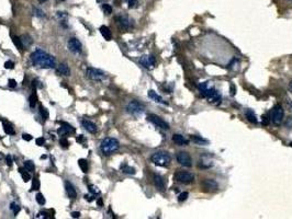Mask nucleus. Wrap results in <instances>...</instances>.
I'll return each mask as SVG.
<instances>
[{"label": "nucleus", "instance_id": "1a4fd4ad", "mask_svg": "<svg viewBox=\"0 0 292 219\" xmlns=\"http://www.w3.org/2000/svg\"><path fill=\"white\" fill-rule=\"evenodd\" d=\"M201 187L203 190L204 192H216L219 190V184L215 180H212V179H207V180L202 181L201 183Z\"/></svg>", "mask_w": 292, "mask_h": 219}, {"label": "nucleus", "instance_id": "6e6552de", "mask_svg": "<svg viewBox=\"0 0 292 219\" xmlns=\"http://www.w3.org/2000/svg\"><path fill=\"white\" fill-rule=\"evenodd\" d=\"M86 75H87V77L89 79L95 81H102L106 79V75H104L103 71L96 69V68H88L86 70Z\"/></svg>", "mask_w": 292, "mask_h": 219}, {"label": "nucleus", "instance_id": "603ef678", "mask_svg": "<svg viewBox=\"0 0 292 219\" xmlns=\"http://www.w3.org/2000/svg\"><path fill=\"white\" fill-rule=\"evenodd\" d=\"M85 200H88V202H92L93 198H92V196H90V195H85Z\"/></svg>", "mask_w": 292, "mask_h": 219}, {"label": "nucleus", "instance_id": "dca6fc26", "mask_svg": "<svg viewBox=\"0 0 292 219\" xmlns=\"http://www.w3.org/2000/svg\"><path fill=\"white\" fill-rule=\"evenodd\" d=\"M173 141L178 145V146H187L188 145V140L184 138L182 135H179V134H175L173 136Z\"/></svg>", "mask_w": 292, "mask_h": 219}, {"label": "nucleus", "instance_id": "8fccbe9b", "mask_svg": "<svg viewBox=\"0 0 292 219\" xmlns=\"http://www.w3.org/2000/svg\"><path fill=\"white\" fill-rule=\"evenodd\" d=\"M57 17L58 18H67V14H66V12H57Z\"/></svg>", "mask_w": 292, "mask_h": 219}, {"label": "nucleus", "instance_id": "f704fd0d", "mask_svg": "<svg viewBox=\"0 0 292 219\" xmlns=\"http://www.w3.org/2000/svg\"><path fill=\"white\" fill-rule=\"evenodd\" d=\"M36 202H38L40 205H44L45 204V198H44V196H43V194H41V193H38V194H36Z\"/></svg>", "mask_w": 292, "mask_h": 219}, {"label": "nucleus", "instance_id": "0eeeda50", "mask_svg": "<svg viewBox=\"0 0 292 219\" xmlns=\"http://www.w3.org/2000/svg\"><path fill=\"white\" fill-rule=\"evenodd\" d=\"M144 105L142 103H139L138 101L136 100H133L131 101L130 103L127 104V112L130 113V114H133V115H138V114H142L143 112H144Z\"/></svg>", "mask_w": 292, "mask_h": 219}, {"label": "nucleus", "instance_id": "6e6d98bb", "mask_svg": "<svg viewBox=\"0 0 292 219\" xmlns=\"http://www.w3.org/2000/svg\"><path fill=\"white\" fill-rule=\"evenodd\" d=\"M45 1H47V0H38L40 4H43V2H45Z\"/></svg>", "mask_w": 292, "mask_h": 219}, {"label": "nucleus", "instance_id": "aec40b11", "mask_svg": "<svg viewBox=\"0 0 292 219\" xmlns=\"http://www.w3.org/2000/svg\"><path fill=\"white\" fill-rule=\"evenodd\" d=\"M57 73L63 76H70V69L66 64H61L57 67Z\"/></svg>", "mask_w": 292, "mask_h": 219}, {"label": "nucleus", "instance_id": "37998d69", "mask_svg": "<svg viewBox=\"0 0 292 219\" xmlns=\"http://www.w3.org/2000/svg\"><path fill=\"white\" fill-rule=\"evenodd\" d=\"M35 142H36V145H38V146H43V145H44V142H45V139L43 138V137H40V138H36Z\"/></svg>", "mask_w": 292, "mask_h": 219}, {"label": "nucleus", "instance_id": "79ce46f5", "mask_svg": "<svg viewBox=\"0 0 292 219\" xmlns=\"http://www.w3.org/2000/svg\"><path fill=\"white\" fill-rule=\"evenodd\" d=\"M33 14H34V16H36V17H40V18H42V17L44 16V13H43V11H41V10H38V8H34V9H33Z\"/></svg>", "mask_w": 292, "mask_h": 219}, {"label": "nucleus", "instance_id": "f03ea898", "mask_svg": "<svg viewBox=\"0 0 292 219\" xmlns=\"http://www.w3.org/2000/svg\"><path fill=\"white\" fill-rule=\"evenodd\" d=\"M120 144L115 138H106L100 144V149L106 156H110L119 149Z\"/></svg>", "mask_w": 292, "mask_h": 219}, {"label": "nucleus", "instance_id": "423d86ee", "mask_svg": "<svg viewBox=\"0 0 292 219\" xmlns=\"http://www.w3.org/2000/svg\"><path fill=\"white\" fill-rule=\"evenodd\" d=\"M175 180L182 184H190L194 180V175L189 172H177L175 173Z\"/></svg>", "mask_w": 292, "mask_h": 219}, {"label": "nucleus", "instance_id": "6ab92c4d", "mask_svg": "<svg viewBox=\"0 0 292 219\" xmlns=\"http://www.w3.org/2000/svg\"><path fill=\"white\" fill-rule=\"evenodd\" d=\"M100 33L102 34V36L104 37V39H107V41H110L112 39V33L110 31V29L106 25H102V27H100Z\"/></svg>", "mask_w": 292, "mask_h": 219}, {"label": "nucleus", "instance_id": "864d4df0", "mask_svg": "<svg viewBox=\"0 0 292 219\" xmlns=\"http://www.w3.org/2000/svg\"><path fill=\"white\" fill-rule=\"evenodd\" d=\"M97 204H98V206H102L103 202H102V200H101V198H99V200H97Z\"/></svg>", "mask_w": 292, "mask_h": 219}, {"label": "nucleus", "instance_id": "ddd939ff", "mask_svg": "<svg viewBox=\"0 0 292 219\" xmlns=\"http://www.w3.org/2000/svg\"><path fill=\"white\" fill-rule=\"evenodd\" d=\"M139 64L142 66H144L145 68H153L154 65H155V57L153 55H145V56H142L139 58Z\"/></svg>", "mask_w": 292, "mask_h": 219}, {"label": "nucleus", "instance_id": "cd10ccee", "mask_svg": "<svg viewBox=\"0 0 292 219\" xmlns=\"http://www.w3.org/2000/svg\"><path fill=\"white\" fill-rule=\"evenodd\" d=\"M40 114H41V116H42L43 121H47L48 117H50L48 111H47L45 108H43V106H40Z\"/></svg>", "mask_w": 292, "mask_h": 219}, {"label": "nucleus", "instance_id": "2f4dec72", "mask_svg": "<svg viewBox=\"0 0 292 219\" xmlns=\"http://www.w3.org/2000/svg\"><path fill=\"white\" fill-rule=\"evenodd\" d=\"M21 41H22L23 45H25V46H29L32 44V39H31L29 35H23L22 37H21Z\"/></svg>", "mask_w": 292, "mask_h": 219}, {"label": "nucleus", "instance_id": "bb28decb", "mask_svg": "<svg viewBox=\"0 0 292 219\" xmlns=\"http://www.w3.org/2000/svg\"><path fill=\"white\" fill-rule=\"evenodd\" d=\"M78 164H79L81 171L84 173H86L88 171V162H87V160H85V159H79V160H78Z\"/></svg>", "mask_w": 292, "mask_h": 219}, {"label": "nucleus", "instance_id": "9b49d317", "mask_svg": "<svg viewBox=\"0 0 292 219\" xmlns=\"http://www.w3.org/2000/svg\"><path fill=\"white\" fill-rule=\"evenodd\" d=\"M147 119L152 122L154 125H156L157 127L161 128V129H168L169 128V125L168 123H166L164 119H161L159 116L155 115V114H150V115L147 116Z\"/></svg>", "mask_w": 292, "mask_h": 219}, {"label": "nucleus", "instance_id": "f8f14e48", "mask_svg": "<svg viewBox=\"0 0 292 219\" xmlns=\"http://www.w3.org/2000/svg\"><path fill=\"white\" fill-rule=\"evenodd\" d=\"M67 45H68V50H70L72 53H74V54H80L81 50H82V48H81L80 41H79V39H75V37H73V39H69Z\"/></svg>", "mask_w": 292, "mask_h": 219}, {"label": "nucleus", "instance_id": "09e8293b", "mask_svg": "<svg viewBox=\"0 0 292 219\" xmlns=\"http://www.w3.org/2000/svg\"><path fill=\"white\" fill-rule=\"evenodd\" d=\"M72 217L73 218H79L80 217V213L79 211H73L72 213Z\"/></svg>", "mask_w": 292, "mask_h": 219}, {"label": "nucleus", "instance_id": "a18cd8bd", "mask_svg": "<svg viewBox=\"0 0 292 219\" xmlns=\"http://www.w3.org/2000/svg\"><path fill=\"white\" fill-rule=\"evenodd\" d=\"M8 85H9L10 88H14V87H17V81H15L14 79H9V81H8Z\"/></svg>", "mask_w": 292, "mask_h": 219}, {"label": "nucleus", "instance_id": "3c124183", "mask_svg": "<svg viewBox=\"0 0 292 219\" xmlns=\"http://www.w3.org/2000/svg\"><path fill=\"white\" fill-rule=\"evenodd\" d=\"M85 140V137L82 136V135H79L78 137H77V141L78 142H82Z\"/></svg>", "mask_w": 292, "mask_h": 219}, {"label": "nucleus", "instance_id": "a211bd4d", "mask_svg": "<svg viewBox=\"0 0 292 219\" xmlns=\"http://www.w3.org/2000/svg\"><path fill=\"white\" fill-rule=\"evenodd\" d=\"M65 188H66V192H67V195H68L69 198H76L77 197V193H76V190L74 188V186L69 182H66L65 183Z\"/></svg>", "mask_w": 292, "mask_h": 219}, {"label": "nucleus", "instance_id": "f257e3e1", "mask_svg": "<svg viewBox=\"0 0 292 219\" xmlns=\"http://www.w3.org/2000/svg\"><path fill=\"white\" fill-rule=\"evenodd\" d=\"M31 60L35 66L40 68H54L55 67V59L53 56L48 55L46 52L42 50H36L31 54Z\"/></svg>", "mask_w": 292, "mask_h": 219}, {"label": "nucleus", "instance_id": "4be33fe9", "mask_svg": "<svg viewBox=\"0 0 292 219\" xmlns=\"http://www.w3.org/2000/svg\"><path fill=\"white\" fill-rule=\"evenodd\" d=\"M116 21L119 22V24L123 29H127L129 25H130V22H129V19H127L126 17H123V16H120V17H116Z\"/></svg>", "mask_w": 292, "mask_h": 219}, {"label": "nucleus", "instance_id": "a878e982", "mask_svg": "<svg viewBox=\"0 0 292 219\" xmlns=\"http://www.w3.org/2000/svg\"><path fill=\"white\" fill-rule=\"evenodd\" d=\"M12 41H13V44L17 46V48H18L20 52H22L23 50V43H22V41H21V39L18 37V36H13V37H12Z\"/></svg>", "mask_w": 292, "mask_h": 219}, {"label": "nucleus", "instance_id": "4d7b16f0", "mask_svg": "<svg viewBox=\"0 0 292 219\" xmlns=\"http://www.w3.org/2000/svg\"><path fill=\"white\" fill-rule=\"evenodd\" d=\"M59 1H64V0H59Z\"/></svg>", "mask_w": 292, "mask_h": 219}, {"label": "nucleus", "instance_id": "a19ab883", "mask_svg": "<svg viewBox=\"0 0 292 219\" xmlns=\"http://www.w3.org/2000/svg\"><path fill=\"white\" fill-rule=\"evenodd\" d=\"M4 68L6 69H13L14 68V64H13V62H4Z\"/></svg>", "mask_w": 292, "mask_h": 219}, {"label": "nucleus", "instance_id": "9d476101", "mask_svg": "<svg viewBox=\"0 0 292 219\" xmlns=\"http://www.w3.org/2000/svg\"><path fill=\"white\" fill-rule=\"evenodd\" d=\"M177 161L179 162V164H181L182 167H191L192 165V159L190 157V154L186 151H180L177 154Z\"/></svg>", "mask_w": 292, "mask_h": 219}, {"label": "nucleus", "instance_id": "f3484780", "mask_svg": "<svg viewBox=\"0 0 292 219\" xmlns=\"http://www.w3.org/2000/svg\"><path fill=\"white\" fill-rule=\"evenodd\" d=\"M154 183L156 185V187L159 190V191H164L165 190V182L163 180V177L158 174H155L154 175Z\"/></svg>", "mask_w": 292, "mask_h": 219}, {"label": "nucleus", "instance_id": "2eb2a0df", "mask_svg": "<svg viewBox=\"0 0 292 219\" xmlns=\"http://www.w3.org/2000/svg\"><path fill=\"white\" fill-rule=\"evenodd\" d=\"M82 126H84V128L86 131H89V133H91V134H93V133H96L97 131V125L95 123H92L91 121L84 119V121H82Z\"/></svg>", "mask_w": 292, "mask_h": 219}, {"label": "nucleus", "instance_id": "7ed1b4c3", "mask_svg": "<svg viewBox=\"0 0 292 219\" xmlns=\"http://www.w3.org/2000/svg\"><path fill=\"white\" fill-rule=\"evenodd\" d=\"M150 160L152 162H154L156 165H159V167H166L168 165L171 161V158L169 156V154L165 152V151H158V152H155V154L150 157Z\"/></svg>", "mask_w": 292, "mask_h": 219}, {"label": "nucleus", "instance_id": "7c9ffc66", "mask_svg": "<svg viewBox=\"0 0 292 219\" xmlns=\"http://www.w3.org/2000/svg\"><path fill=\"white\" fill-rule=\"evenodd\" d=\"M19 172H20V174H21V177H22V179H23V181H24V182H27V181L31 180L30 174H29L27 172H25V171H24L22 168H20V169H19Z\"/></svg>", "mask_w": 292, "mask_h": 219}, {"label": "nucleus", "instance_id": "49530a36", "mask_svg": "<svg viewBox=\"0 0 292 219\" xmlns=\"http://www.w3.org/2000/svg\"><path fill=\"white\" fill-rule=\"evenodd\" d=\"M22 138L24 139L25 141H31V140H32V136H31L30 134H25V133H24V134L22 135Z\"/></svg>", "mask_w": 292, "mask_h": 219}, {"label": "nucleus", "instance_id": "412c9836", "mask_svg": "<svg viewBox=\"0 0 292 219\" xmlns=\"http://www.w3.org/2000/svg\"><path fill=\"white\" fill-rule=\"evenodd\" d=\"M147 94H148V98H150V99H152V100H154L155 102H157V103H165V102L163 101V99H161V96L158 95L157 93L155 92L154 90H150Z\"/></svg>", "mask_w": 292, "mask_h": 219}, {"label": "nucleus", "instance_id": "c03bdc74", "mask_svg": "<svg viewBox=\"0 0 292 219\" xmlns=\"http://www.w3.org/2000/svg\"><path fill=\"white\" fill-rule=\"evenodd\" d=\"M138 0H129V8H134L136 7Z\"/></svg>", "mask_w": 292, "mask_h": 219}, {"label": "nucleus", "instance_id": "393cba45", "mask_svg": "<svg viewBox=\"0 0 292 219\" xmlns=\"http://www.w3.org/2000/svg\"><path fill=\"white\" fill-rule=\"evenodd\" d=\"M121 170H122V172L126 173V174H135V169L134 168H132L130 165H127L126 163H124V164L121 165Z\"/></svg>", "mask_w": 292, "mask_h": 219}, {"label": "nucleus", "instance_id": "72a5a7b5", "mask_svg": "<svg viewBox=\"0 0 292 219\" xmlns=\"http://www.w3.org/2000/svg\"><path fill=\"white\" fill-rule=\"evenodd\" d=\"M101 8H102V10L104 11V13L106 14H111V12H112V7L110 6V4H103L102 6H101Z\"/></svg>", "mask_w": 292, "mask_h": 219}, {"label": "nucleus", "instance_id": "de8ad7c7", "mask_svg": "<svg viewBox=\"0 0 292 219\" xmlns=\"http://www.w3.org/2000/svg\"><path fill=\"white\" fill-rule=\"evenodd\" d=\"M6 161H7V164H8V167H11L12 165V157L11 156H7V158H6Z\"/></svg>", "mask_w": 292, "mask_h": 219}, {"label": "nucleus", "instance_id": "473e14b6", "mask_svg": "<svg viewBox=\"0 0 292 219\" xmlns=\"http://www.w3.org/2000/svg\"><path fill=\"white\" fill-rule=\"evenodd\" d=\"M191 139L193 141L196 142V144H199V145H204V144H207V140H204L203 138H201L199 136H191Z\"/></svg>", "mask_w": 292, "mask_h": 219}, {"label": "nucleus", "instance_id": "c9c22d12", "mask_svg": "<svg viewBox=\"0 0 292 219\" xmlns=\"http://www.w3.org/2000/svg\"><path fill=\"white\" fill-rule=\"evenodd\" d=\"M10 209L11 210H13V214L14 215H17L18 213L20 211V206L18 205V204H15V203H11V206H10Z\"/></svg>", "mask_w": 292, "mask_h": 219}, {"label": "nucleus", "instance_id": "58836bf2", "mask_svg": "<svg viewBox=\"0 0 292 219\" xmlns=\"http://www.w3.org/2000/svg\"><path fill=\"white\" fill-rule=\"evenodd\" d=\"M59 144H61V146L63 147V148H67V147L69 146V141L66 138H61Z\"/></svg>", "mask_w": 292, "mask_h": 219}, {"label": "nucleus", "instance_id": "c756f323", "mask_svg": "<svg viewBox=\"0 0 292 219\" xmlns=\"http://www.w3.org/2000/svg\"><path fill=\"white\" fill-rule=\"evenodd\" d=\"M29 102H30V106L32 108H35V105H36V103H38V96H36V94H31L30 95V98H29Z\"/></svg>", "mask_w": 292, "mask_h": 219}, {"label": "nucleus", "instance_id": "c85d7f7f", "mask_svg": "<svg viewBox=\"0 0 292 219\" xmlns=\"http://www.w3.org/2000/svg\"><path fill=\"white\" fill-rule=\"evenodd\" d=\"M24 168H25V170L29 171V172H34L35 165L32 161H25L24 162Z\"/></svg>", "mask_w": 292, "mask_h": 219}, {"label": "nucleus", "instance_id": "4468645a", "mask_svg": "<svg viewBox=\"0 0 292 219\" xmlns=\"http://www.w3.org/2000/svg\"><path fill=\"white\" fill-rule=\"evenodd\" d=\"M73 133H75V128H74L73 126H70V125L67 123H61V126L58 128V131H57V134L61 135V136L73 134Z\"/></svg>", "mask_w": 292, "mask_h": 219}, {"label": "nucleus", "instance_id": "b1692460", "mask_svg": "<svg viewBox=\"0 0 292 219\" xmlns=\"http://www.w3.org/2000/svg\"><path fill=\"white\" fill-rule=\"evenodd\" d=\"M4 131H6V134H8V135H14L15 134L14 128L12 127L11 124L8 123V122H4Z\"/></svg>", "mask_w": 292, "mask_h": 219}, {"label": "nucleus", "instance_id": "e433bc0d", "mask_svg": "<svg viewBox=\"0 0 292 219\" xmlns=\"http://www.w3.org/2000/svg\"><path fill=\"white\" fill-rule=\"evenodd\" d=\"M32 190H34V191L40 190V181L38 179H34L33 182H32Z\"/></svg>", "mask_w": 292, "mask_h": 219}, {"label": "nucleus", "instance_id": "39448f33", "mask_svg": "<svg viewBox=\"0 0 292 219\" xmlns=\"http://www.w3.org/2000/svg\"><path fill=\"white\" fill-rule=\"evenodd\" d=\"M283 108L281 106L280 104H277L276 106L273 108L272 113H271V119L275 125H280L282 123V119H283Z\"/></svg>", "mask_w": 292, "mask_h": 219}, {"label": "nucleus", "instance_id": "4c0bfd02", "mask_svg": "<svg viewBox=\"0 0 292 219\" xmlns=\"http://www.w3.org/2000/svg\"><path fill=\"white\" fill-rule=\"evenodd\" d=\"M89 191L92 194H99L100 193V190L97 186H95V185H89Z\"/></svg>", "mask_w": 292, "mask_h": 219}, {"label": "nucleus", "instance_id": "5fc2aeb1", "mask_svg": "<svg viewBox=\"0 0 292 219\" xmlns=\"http://www.w3.org/2000/svg\"><path fill=\"white\" fill-rule=\"evenodd\" d=\"M289 90H290V91L292 92V80L290 81V83H289Z\"/></svg>", "mask_w": 292, "mask_h": 219}, {"label": "nucleus", "instance_id": "ea45409f", "mask_svg": "<svg viewBox=\"0 0 292 219\" xmlns=\"http://www.w3.org/2000/svg\"><path fill=\"white\" fill-rule=\"evenodd\" d=\"M187 198H188V193L187 192L181 193L180 195L178 196V200H179V202H184V200H186Z\"/></svg>", "mask_w": 292, "mask_h": 219}, {"label": "nucleus", "instance_id": "20e7f679", "mask_svg": "<svg viewBox=\"0 0 292 219\" xmlns=\"http://www.w3.org/2000/svg\"><path fill=\"white\" fill-rule=\"evenodd\" d=\"M202 96H204L205 99L207 100L209 103H213V104H219L221 102V95L220 93L215 90V89L212 88H207L203 93H201Z\"/></svg>", "mask_w": 292, "mask_h": 219}, {"label": "nucleus", "instance_id": "5701e85b", "mask_svg": "<svg viewBox=\"0 0 292 219\" xmlns=\"http://www.w3.org/2000/svg\"><path fill=\"white\" fill-rule=\"evenodd\" d=\"M245 116H246V118L248 119L250 123H253V124L257 123V117H256V114H255L254 111H252V110L246 111L245 112Z\"/></svg>", "mask_w": 292, "mask_h": 219}]
</instances>
